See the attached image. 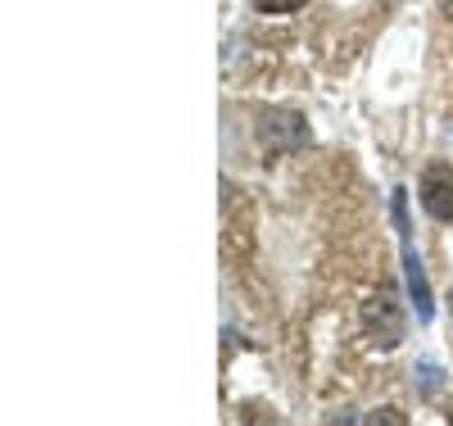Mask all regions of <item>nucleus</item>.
I'll list each match as a JSON object with an SVG mask.
<instances>
[{
	"instance_id": "nucleus-1",
	"label": "nucleus",
	"mask_w": 453,
	"mask_h": 426,
	"mask_svg": "<svg viewBox=\"0 0 453 426\" xmlns=\"http://www.w3.org/2000/svg\"><path fill=\"white\" fill-rule=\"evenodd\" d=\"M395 227H399V245H403V277H408L412 308H418L422 322H431L435 318V304H431V286H426V273H422V259H418L412 236H408V200H403V190H395Z\"/></svg>"
},
{
	"instance_id": "nucleus-2",
	"label": "nucleus",
	"mask_w": 453,
	"mask_h": 426,
	"mask_svg": "<svg viewBox=\"0 0 453 426\" xmlns=\"http://www.w3.org/2000/svg\"><path fill=\"white\" fill-rule=\"evenodd\" d=\"M258 145L268 154H295L309 145V123L295 109H263L258 113Z\"/></svg>"
},
{
	"instance_id": "nucleus-3",
	"label": "nucleus",
	"mask_w": 453,
	"mask_h": 426,
	"mask_svg": "<svg viewBox=\"0 0 453 426\" xmlns=\"http://www.w3.org/2000/svg\"><path fill=\"white\" fill-rule=\"evenodd\" d=\"M363 331L381 345V350H395V345L403 340V314H399V304H395V295H372L367 304H363Z\"/></svg>"
},
{
	"instance_id": "nucleus-4",
	"label": "nucleus",
	"mask_w": 453,
	"mask_h": 426,
	"mask_svg": "<svg viewBox=\"0 0 453 426\" xmlns=\"http://www.w3.org/2000/svg\"><path fill=\"white\" fill-rule=\"evenodd\" d=\"M418 200L435 222H453V164H426L422 186H418Z\"/></svg>"
},
{
	"instance_id": "nucleus-5",
	"label": "nucleus",
	"mask_w": 453,
	"mask_h": 426,
	"mask_svg": "<svg viewBox=\"0 0 453 426\" xmlns=\"http://www.w3.org/2000/svg\"><path fill=\"white\" fill-rule=\"evenodd\" d=\"M250 5L258 14H295V10H304L309 0H250Z\"/></svg>"
},
{
	"instance_id": "nucleus-6",
	"label": "nucleus",
	"mask_w": 453,
	"mask_h": 426,
	"mask_svg": "<svg viewBox=\"0 0 453 426\" xmlns=\"http://www.w3.org/2000/svg\"><path fill=\"white\" fill-rule=\"evenodd\" d=\"M412 376H422V395H435V391H440V368H435V363H422Z\"/></svg>"
},
{
	"instance_id": "nucleus-7",
	"label": "nucleus",
	"mask_w": 453,
	"mask_h": 426,
	"mask_svg": "<svg viewBox=\"0 0 453 426\" xmlns=\"http://www.w3.org/2000/svg\"><path fill=\"white\" fill-rule=\"evenodd\" d=\"M372 422H395V426H403V413H395V408H381Z\"/></svg>"
},
{
	"instance_id": "nucleus-8",
	"label": "nucleus",
	"mask_w": 453,
	"mask_h": 426,
	"mask_svg": "<svg viewBox=\"0 0 453 426\" xmlns=\"http://www.w3.org/2000/svg\"><path fill=\"white\" fill-rule=\"evenodd\" d=\"M449 314H453V290H449Z\"/></svg>"
}]
</instances>
